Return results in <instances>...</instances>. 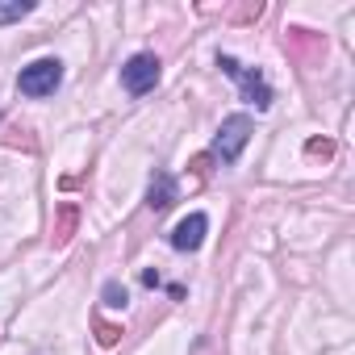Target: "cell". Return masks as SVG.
I'll use <instances>...</instances> for the list:
<instances>
[{"mask_svg":"<svg viewBox=\"0 0 355 355\" xmlns=\"http://www.w3.org/2000/svg\"><path fill=\"white\" fill-rule=\"evenodd\" d=\"M218 67H222L239 88H243V101H247V105H255L259 113H263V109H272V88H268V80H263L255 67H243L234 55H218Z\"/></svg>","mask_w":355,"mask_h":355,"instance_id":"1","label":"cell"},{"mask_svg":"<svg viewBox=\"0 0 355 355\" xmlns=\"http://www.w3.org/2000/svg\"><path fill=\"white\" fill-rule=\"evenodd\" d=\"M63 84V63L59 59H34L30 67H21V76H17V88H21V96H55V88Z\"/></svg>","mask_w":355,"mask_h":355,"instance_id":"2","label":"cell"},{"mask_svg":"<svg viewBox=\"0 0 355 355\" xmlns=\"http://www.w3.org/2000/svg\"><path fill=\"white\" fill-rule=\"evenodd\" d=\"M251 117L247 113H234V117H226L222 121V130H218V138H214V155L222 159V163H239V155H243V146L251 142Z\"/></svg>","mask_w":355,"mask_h":355,"instance_id":"3","label":"cell"},{"mask_svg":"<svg viewBox=\"0 0 355 355\" xmlns=\"http://www.w3.org/2000/svg\"><path fill=\"white\" fill-rule=\"evenodd\" d=\"M155 84H159V59H155L150 51L130 55L125 67H121V88H125L130 96H146Z\"/></svg>","mask_w":355,"mask_h":355,"instance_id":"4","label":"cell"},{"mask_svg":"<svg viewBox=\"0 0 355 355\" xmlns=\"http://www.w3.org/2000/svg\"><path fill=\"white\" fill-rule=\"evenodd\" d=\"M205 234H209V218H205V214H189L180 226L171 230L167 243H171L175 251H197V247L205 243Z\"/></svg>","mask_w":355,"mask_h":355,"instance_id":"5","label":"cell"},{"mask_svg":"<svg viewBox=\"0 0 355 355\" xmlns=\"http://www.w3.org/2000/svg\"><path fill=\"white\" fill-rule=\"evenodd\" d=\"M175 197H180V184H175V175H171V171H155V180H150V189H146V205H150L155 214H163Z\"/></svg>","mask_w":355,"mask_h":355,"instance_id":"6","label":"cell"},{"mask_svg":"<svg viewBox=\"0 0 355 355\" xmlns=\"http://www.w3.org/2000/svg\"><path fill=\"white\" fill-rule=\"evenodd\" d=\"M76 222H80V209L67 201V205H59V222H55V247H63L71 234H76Z\"/></svg>","mask_w":355,"mask_h":355,"instance_id":"7","label":"cell"},{"mask_svg":"<svg viewBox=\"0 0 355 355\" xmlns=\"http://www.w3.org/2000/svg\"><path fill=\"white\" fill-rule=\"evenodd\" d=\"M101 301H105L109 309H125V305H130V293H125V284H117V280H109V284L101 288Z\"/></svg>","mask_w":355,"mask_h":355,"instance_id":"8","label":"cell"},{"mask_svg":"<svg viewBox=\"0 0 355 355\" xmlns=\"http://www.w3.org/2000/svg\"><path fill=\"white\" fill-rule=\"evenodd\" d=\"M34 13V0H13V5H0V26L5 21H21Z\"/></svg>","mask_w":355,"mask_h":355,"instance_id":"9","label":"cell"},{"mask_svg":"<svg viewBox=\"0 0 355 355\" xmlns=\"http://www.w3.org/2000/svg\"><path fill=\"white\" fill-rule=\"evenodd\" d=\"M121 338V326H109V322H96V343L101 347H113Z\"/></svg>","mask_w":355,"mask_h":355,"instance_id":"10","label":"cell"}]
</instances>
